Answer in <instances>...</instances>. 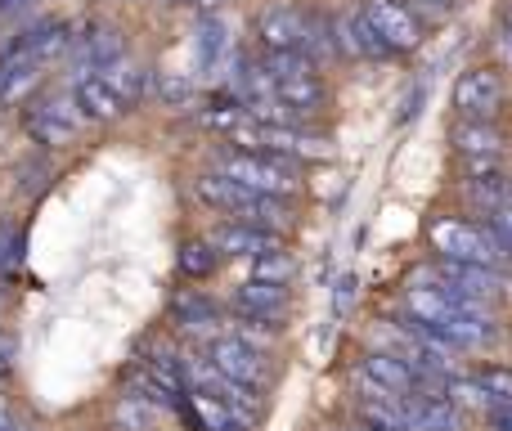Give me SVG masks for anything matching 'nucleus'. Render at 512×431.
Returning <instances> with one entry per match:
<instances>
[{"label":"nucleus","instance_id":"nucleus-29","mask_svg":"<svg viewBox=\"0 0 512 431\" xmlns=\"http://www.w3.org/2000/svg\"><path fill=\"white\" fill-rule=\"evenodd\" d=\"M45 185H50V162H41V158H27L23 167H18V189H23L27 198H36Z\"/></svg>","mask_w":512,"mask_h":431},{"label":"nucleus","instance_id":"nucleus-12","mask_svg":"<svg viewBox=\"0 0 512 431\" xmlns=\"http://www.w3.org/2000/svg\"><path fill=\"white\" fill-rule=\"evenodd\" d=\"M230 306H234V315H243V319H261V324H270V328H283V315H288L292 297H288V283L248 279L243 288H234Z\"/></svg>","mask_w":512,"mask_h":431},{"label":"nucleus","instance_id":"nucleus-22","mask_svg":"<svg viewBox=\"0 0 512 431\" xmlns=\"http://www.w3.org/2000/svg\"><path fill=\"white\" fill-rule=\"evenodd\" d=\"M230 23H225L221 14H207L203 23H198V36H194V50H198V68L212 72L225 63V54H230Z\"/></svg>","mask_w":512,"mask_h":431},{"label":"nucleus","instance_id":"nucleus-3","mask_svg":"<svg viewBox=\"0 0 512 431\" xmlns=\"http://www.w3.org/2000/svg\"><path fill=\"white\" fill-rule=\"evenodd\" d=\"M427 238H432V252L441 256V261L486 265V270L512 274V256L504 252V243L495 238V229H490V225H472V220L441 216V220H432Z\"/></svg>","mask_w":512,"mask_h":431},{"label":"nucleus","instance_id":"nucleus-18","mask_svg":"<svg viewBox=\"0 0 512 431\" xmlns=\"http://www.w3.org/2000/svg\"><path fill=\"white\" fill-rule=\"evenodd\" d=\"M72 23H63V18H50V23H36L32 32H23L14 41V50H23L27 59H36L45 68V63H54V59H63V54L72 50Z\"/></svg>","mask_w":512,"mask_h":431},{"label":"nucleus","instance_id":"nucleus-8","mask_svg":"<svg viewBox=\"0 0 512 431\" xmlns=\"http://www.w3.org/2000/svg\"><path fill=\"white\" fill-rule=\"evenodd\" d=\"M203 355L234 382H248V387H265V382H270V360H265V351L252 342H243V337H234V333L207 337Z\"/></svg>","mask_w":512,"mask_h":431},{"label":"nucleus","instance_id":"nucleus-5","mask_svg":"<svg viewBox=\"0 0 512 431\" xmlns=\"http://www.w3.org/2000/svg\"><path fill=\"white\" fill-rule=\"evenodd\" d=\"M216 176L234 180L243 189L256 194H274V198H292L301 189L297 167L288 158H274V153H252V149H230L216 158Z\"/></svg>","mask_w":512,"mask_h":431},{"label":"nucleus","instance_id":"nucleus-9","mask_svg":"<svg viewBox=\"0 0 512 431\" xmlns=\"http://www.w3.org/2000/svg\"><path fill=\"white\" fill-rule=\"evenodd\" d=\"M360 14H364V23L382 36V45H387L391 54L418 50V41H423V23H418V14L405 0H364Z\"/></svg>","mask_w":512,"mask_h":431},{"label":"nucleus","instance_id":"nucleus-35","mask_svg":"<svg viewBox=\"0 0 512 431\" xmlns=\"http://www.w3.org/2000/svg\"><path fill=\"white\" fill-rule=\"evenodd\" d=\"M194 5H198V9H207V14H212V9H221L225 0H194Z\"/></svg>","mask_w":512,"mask_h":431},{"label":"nucleus","instance_id":"nucleus-4","mask_svg":"<svg viewBox=\"0 0 512 431\" xmlns=\"http://www.w3.org/2000/svg\"><path fill=\"white\" fill-rule=\"evenodd\" d=\"M261 68L270 72V81H274V99H279V104L288 108L297 122H301V117H315L319 108H324L328 90H324V81H319V72H315V59H306L301 50L265 54Z\"/></svg>","mask_w":512,"mask_h":431},{"label":"nucleus","instance_id":"nucleus-17","mask_svg":"<svg viewBox=\"0 0 512 431\" xmlns=\"http://www.w3.org/2000/svg\"><path fill=\"white\" fill-rule=\"evenodd\" d=\"M68 54L77 59V72H104L126 54V41L117 27H86V36H72Z\"/></svg>","mask_w":512,"mask_h":431},{"label":"nucleus","instance_id":"nucleus-15","mask_svg":"<svg viewBox=\"0 0 512 431\" xmlns=\"http://www.w3.org/2000/svg\"><path fill=\"white\" fill-rule=\"evenodd\" d=\"M72 104H77V113L86 117V122H117V117L126 113L117 90L108 86L99 72H77V77H72Z\"/></svg>","mask_w":512,"mask_h":431},{"label":"nucleus","instance_id":"nucleus-34","mask_svg":"<svg viewBox=\"0 0 512 431\" xmlns=\"http://www.w3.org/2000/svg\"><path fill=\"white\" fill-rule=\"evenodd\" d=\"M0 431H14V414H9V400L0 396Z\"/></svg>","mask_w":512,"mask_h":431},{"label":"nucleus","instance_id":"nucleus-24","mask_svg":"<svg viewBox=\"0 0 512 431\" xmlns=\"http://www.w3.org/2000/svg\"><path fill=\"white\" fill-rule=\"evenodd\" d=\"M162 414H167L162 405L135 396V391H122V400H117V409H113V423H117V431H153Z\"/></svg>","mask_w":512,"mask_h":431},{"label":"nucleus","instance_id":"nucleus-11","mask_svg":"<svg viewBox=\"0 0 512 431\" xmlns=\"http://www.w3.org/2000/svg\"><path fill=\"white\" fill-rule=\"evenodd\" d=\"M176 409H180V414H185L198 431H252V418L243 414V409H234L230 400L212 396V391L185 387V396H180Z\"/></svg>","mask_w":512,"mask_h":431},{"label":"nucleus","instance_id":"nucleus-10","mask_svg":"<svg viewBox=\"0 0 512 431\" xmlns=\"http://www.w3.org/2000/svg\"><path fill=\"white\" fill-rule=\"evenodd\" d=\"M400 418L405 431H459V405L450 396H441V387H418L400 396Z\"/></svg>","mask_w":512,"mask_h":431},{"label":"nucleus","instance_id":"nucleus-16","mask_svg":"<svg viewBox=\"0 0 512 431\" xmlns=\"http://www.w3.org/2000/svg\"><path fill=\"white\" fill-rule=\"evenodd\" d=\"M212 247L221 256H265V252H279L283 238L274 229H261V225H248V220H230L212 234Z\"/></svg>","mask_w":512,"mask_h":431},{"label":"nucleus","instance_id":"nucleus-19","mask_svg":"<svg viewBox=\"0 0 512 431\" xmlns=\"http://www.w3.org/2000/svg\"><path fill=\"white\" fill-rule=\"evenodd\" d=\"M450 144L463 153V158H499L504 153V135L490 117H463L450 131Z\"/></svg>","mask_w":512,"mask_h":431},{"label":"nucleus","instance_id":"nucleus-37","mask_svg":"<svg viewBox=\"0 0 512 431\" xmlns=\"http://www.w3.org/2000/svg\"><path fill=\"white\" fill-rule=\"evenodd\" d=\"M504 27H508V32H512V9H508V14H504Z\"/></svg>","mask_w":512,"mask_h":431},{"label":"nucleus","instance_id":"nucleus-6","mask_svg":"<svg viewBox=\"0 0 512 431\" xmlns=\"http://www.w3.org/2000/svg\"><path fill=\"white\" fill-rule=\"evenodd\" d=\"M414 283L423 288H445L463 301H477V306H495L512 292V274L504 270H486V265H463V261H441L432 270H418Z\"/></svg>","mask_w":512,"mask_h":431},{"label":"nucleus","instance_id":"nucleus-1","mask_svg":"<svg viewBox=\"0 0 512 431\" xmlns=\"http://www.w3.org/2000/svg\"><path fill=\"white\" fill-rule=\"evenodd\" d=\"M405 310L423 333H432L436 342H445L450 351H477L495 337V319L490 306L477 301H463L445 288H423V283H409L405 288Z\"/></svg>","mask_w":512,"mask_h":431},{"label":"nucleus","instance_id":"nucleus-33","mask_svg":"<svg viewBox=\"0 0 512 431\" xmlns=\"http://www.w3.org/2000/svg\"><path fill=\"white\" fill-rule=\"evenodd\" d=\"M409 9H427V14H445V9H454V0H414Z\"/></svg>","mask_w":512,"mask_h":431},{"label":"nucleus","instance_id":"nucleus-31","mask_svg":"<svg viewBox=\"0 0 512 431\" xmlns=\"http://www.w3.org/2000/svg\"><path fill=\"white\" fill-rule=\"evenodd\" d=\"M18 252H23V238H18L14 225H0V270H9V265L18 261Z\"/></svg>","mask_w":512,"mask_h":431},{"label":"nucleus","instance_id":"nucleus-28","mask_svg":"<svg viewBox=\"0 0 512 431\" xmlns=\"http://www.w3.org/2000/svg\"><path fill=\"white\" fill-rule=\"evenodd\" d=\"M292 274H297V265H292V256L283 252H265V256H252V279L261 283H288Z\"/></svg>","mask_w":512,"mask_h":431},{"label":"nucleus","instance_id":"nucleus-25","mask_svg":"<svg viewBox=\"0 0 512 431\" xmlns=\"http://www.w3.org/2000/svg\"><path fill=\"white\" fill-rule=\"evenodd\" d=\"M216 265H221V252L212 247V238H194L180 247V270L189 279H207V274H216Z\"/></svg>","mask_w":512,"mask_h":431},{"label":"nucleus","instance_id":"nucleus-23","mask_svg":"<svg viewBox=\"0 0 512 431\" xmlns=\"http://www.w3.org/2000/svg\"><path fill=\"white\" fill-rule=\"evenodd\" d=\"M99 77H104L108 86L117 90V99H122L126 108H131V104H140V99L149 95V86H153V72H144L140 63H126V54H122V59H117V63H108V68L99 72Z\"/></svg>","mask_w":512,"mask_h":431},{"label":"nucleus","instance_id":"nucleus-39","mask_svg":"<svg viewBox=\"0 0 512 431\" xmlns=\"http://www.w3.org/2000/svg\"><path fill=\"white\" fill-rule=\"evenodd\" d=\"M360 431H373V427H360Z\"/></svg>","mask_w":512,"mask_h":431},{"label":"nucleus","instance_id":"nucleus-13","mask_svg":"<svg viewBox=\"0 0 512 431\" xmlns=\"http://www.w3.org/2000/svg\"><path fill=\"white\" fill-rule=\"evenodd\" d=\"M454 108L459 117H495L504 108V81L495 68H468L454 86Z\"/></svg>","mask_w":512,"mask_h":431},{"label":"nucleus","instance_id":"nucleus-21","mask_svg":"<svg viewBox=\"0 0 512 431\" xmlns=\"http://www.w3.org/2000/svg\"><path fill=\"white\" fill-rule=\"evenodd\" d=\"M171 319H176V328H185V333L216 337V324H221V306H216L212 297H203V292H180V297L171 301Z\"/></svg>","mask_w":512,"mask_h":431},{"label":"nucleus","instance_id":"nucleus-32","mask_svg":"<svg viewBox=\"0 0 512 431\" xmlns=\"http://www.w3.org/2000/svg\"><path fill=\"white\" fill-rule=\"evenodd\" d=\"M9 369H14V337L0 333V382L9 378Z\"/></svg>","mask_w":512,"mask_h":431},{"label":"nucleus","instance_id":"nucleus-14","mask_svg":"<svg viewBox=\"0 0 512 431\" xmlns=\"http://www.w3.org/2000/svg\"><path fill=\"white\" fill-rule=\"evenodd\" d=\"M256 41L265 54H292L306 41V18L292 5H270L256 14Z\"/></svg>","mask_w":512,"mask_h":431},{"label":"nucleus","instance_id":"nucleus-38","mask_svg":"<svg viewBox=\"0 0 512 431\" xmlns=\"http://www.w3.org/2000/svg\"><path fill=\"white\" fill-rule=\"evenodd\" d=\"M0 306H5V283H0Z\"/></svg>","mask_w":512,"mask_h":431},{"label":"nucleus","instance_id":"nucleus-7","mask_svg":"<svg viewBox=\"0 0 512 431\" xmlns=\"http://www.w3.org/2000/svg\"><path fill=\"white\" fill-rule=\"evenodd\" d=\"M81 122H86V117H81L77 104H72V90L68 95L36 99V104L23 113V131L32 135L41 149H63V144H72L81 131Z\"/></svg>","mask_w":512,"mask_h":431},{"label":"nucleus","instance_id":"nucleus-30","mask_svg":"<svg viewBox=\"0 0 512 431\" xmlns=\"http://www.w3.org/2000/svg\"><path fill=\"white\" fill-rule=\"evenodd\" d=\"M486 225L495 229V238L504 243V252L512 256V203H504V207H495V212L486 216Z\"/></svg>","mask_w":512,"mask_h":431},{"label":"nucleus","instance_id":"nucleus-36","mask_svg":"<svg viewBox=\"0 0 512 431\" xmlns=\"http://www.w3.org/2000/svg\"><path fill=\"white\" fill-rule=\"evenodd\" d=\"M27 0H0V14H9V9H23Z\"/></svg>","mask_w":512,"mask_h":431},{"label":"nucleus","instance_id":"nucleus-2","mask_svg":"<svg viewBox=\"0 0 512 431\" xmlns=\"http://www.w3.org/2000/svg\"><path fill=\"white\" fill-rule=\"evenodd\" d=\"M194 194L203 198L207 207H216V212L234 216V220H248V225H261V229H274V234H283V229L292 225V207L288 198H274V194H256V189H243L234 185V180L225 176H198L194 180Z\"/></svg>","mask_w":512,"mask_h":431},{"label":"nucleus","instance_id":"nucleus-20","mask_svg":"<svg viewBox=\"0 0 512 431\" xmlns=\"http://www.w3.org/2000/svg\"><path fill=\"white\" fill-rule=\"evenodd\" d=\"M364 373H369V378L378 382L382 391H391V396H405V391H418V387H423V378H418V373L409 369L400 355L382 351V346L364 355Z\"/></svg>","mask_w":512,"mask_h":431},{"label":"nucleus","instance_id":"nucleus-26","mask_svg":"<svg viewBox=\"0 0 512 431\" xmlns=\"http://www.w3.org/2000/svg\"><path fill=\"white\" fill-rule=\"evenodd\" d=\"M149 90H153V95H158L167 108H185V104H194V95H198L194 81H189L185 72H158Z\"/></svg>","mask_w":512,"mask_h":431},{"label":"nucleus","instance_id":"nucleus-27","mask_svg":"<svg viewBox=\"0 0 512 431\" xmlns=\"http://www.w3.org/2000/svg\"><path fill=\"white\" fill-rule=\"evenodd\" d=\"M481 391L490 396V414L495 409H512V369H499V364H490V369L477 373Z\"/></svg>","mask_w":512,"mask_h":431}]
</instances>
